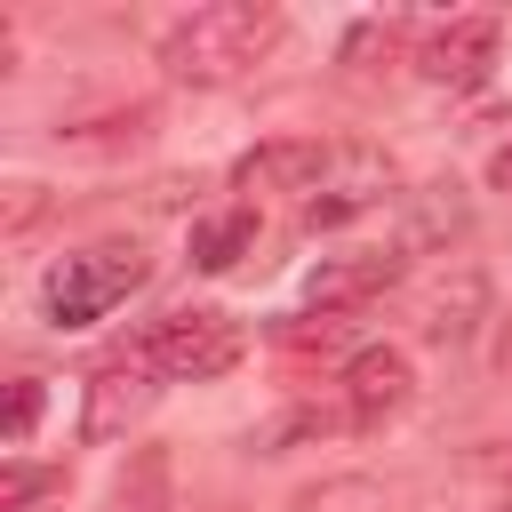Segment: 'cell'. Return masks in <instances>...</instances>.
Returning a JSON list of instances; mask_svg holds the SVG:
<instances>
[{
	"mask_svg": "<svg viewBox=\"0 0 512 512\" xmlns=\"http://www.w3.org/2000/svg\"><path fill=\"white\" fill-rule=\"evenodd\" d=\"M400 272H408V256H400V248H360V256H328V264H312L304 296H312V312L352 320L360 304H376L384 288H400Z\"/></svg>",
	"mask_w": 512,
	"mask_h": 512,
	"instance_id": "obj_9",
	"label": "cell"
},
{
	"mask_svg": "<svg viewBox=\"0 0 512 512\" xmlns=\"http://www.w3.org/2000/svg\"><path fill=\"white\" fill-rule=\"evenodd\" d=\"M240 352H248V336H240V320L216 312V304L160 312V320L136 336V360H144L152 376H168V384H208V376L240 368Z\"/></svg>",
	"mask_w": 512,
	"mask_h": 512,
	"instance_id": "obj_3",
	"label": "cell"
},
{
	"mask_svg": "<svg viewBox=\"0 0 512 512\" xmlns=\"http://www.w3.org/2000/svg\"><path fill=\"white\" fill-rule=\"evenodd\" d=\"M320 168H328V144L280 136V144H256V152L232 160V192H296V200H312Z\"/></svg>",
	"mask_w": 512,
	"mask_h": 512,
	"instance_id": "obj_11",
	"label": "cell"
},
{
	"mask_svg": "<svg viewBox=\"0 0 512 512\" xmlns=\"http://www.w3.org/2000/svg\"><path fill=\"white\" fill-rule=\"evenodd\" d=\"M40 496H64V464H24V456H8V464H0V512H32Z\"/></svg>",
	"mask_w": 512,
	"mask_h": 512,
	"instance_id": "obj_17",
	"label": "cell"
},
{
	"mask_svg": "<svg viewBox=\"0 0 512 512\" xmlns=\"http://www.w3.org/2000/svg\"><path fill=\"white\" fill-rule=\"evenodd\" d=\"M504 512H512V504H504Z\"/></svg>",
	"mask_w": 512,
	"mask_h": 512,
	"instance_id": "obj_24",
	"label": "cell"
},
{
	"mask_svg": "<svg viewBox=\"0 0 512 512\" xmlns=\"http://www.w3.org/2000/svg\"><path fill=\"white\" fill-rule=\"evenodd\" d=\"M152 408V368L136 360V352H120V360H104V368H88V408H80V440H120L136 416Z\"/></svg>",
	"mask_w": 512,
	"mask_h": 512,
	"instance_id": "obj_10",
	"label": "cell"
},
{
	"mask_svg": "<svg viewBox=\"0 0 512 512\" xmlns=\"http://www.w3.org/2000/svg\"><path fill=\"white\" fill-rule=\"evenodd\" d=\"M464 480H496V488H512V440H480V448L464 456Z\"/></svg>",
	"mask_w": 512,
	"mask_h": 512,
	"instance_id": "obj_21",
	"label": "cell"
},
{
	"mask_svg": "<svg viewBox=\"0 0 512 512\" xmlns=\"http://www.w3.org/2000/svg\"><path fill=\"white\" fill-rule=\"evenodd\" d=\"M144 128H152V104H128V112H112V120L64 128V144H72V152H112V144H136Z\"/></svg>",
	"mask_w": 512,
	"mask_h": 512,
	"instance_id": "obj_18",
	"label": "cell"
},
{
	"mask_svg": "<svg viewBox=\"0 0 512 512\" xmlns=\"http://www.w3.org/2000/svg\"><path fill=\"white\" fill-rule=\"evenodd\" d=\"M168 480H176V456H168V448H136L128 472L112 480V504H104V512H176V504H168Z\"/></svg>",
	"mask_w": 512,
	"mask_h": 512,
	"instance_id": "obj_13",
	"label": "cell"
},
{
	"mask_svg": "<svg viewBox=\"0 0 512 512\" xmlns=\"http://www.w3.org/2000/svg\"><path fill=\"white\" fill-rule=\"evenodd\" d=\"M248 248H256V208L248 200H232V208H216V216L192 224V264L200 272H232Z\"/></svg>",
	"mask_w": 512,
	"mask_h": 512,
	"instance_id": "obj_12",
	"label": "cell"
},
{
	"mask_svg": "<svg viewBox=\"0 0 512 512\" xmlns=\"http://www.w3.org/2000/svg\"><path fill=\"white\" fill-rule=\"evenodd\" d=\"M392 184H400V168H392L384 144H328V168H320L312 200H296V224H304V232H336V224L384 208Z\"/></svg>",
	"mask_w": 512,
	"mask_h": 512,
	"instance_id": "obj_4",
	"label": "cell"
},
{
	"mask_svg": "<svg viewBox=\"0 0 512 512\" xmlns=\"http://www.w3.org/2000/svg\"><path fill=\"white\" fill-rule=\"evenodd\" d=\"M408 488L400 480H368V472H352V480H320V488H304L288 512H392Z\"/></svg>",
	"mask_w": 512,
	"mask_h": 512,
	"instance_id": "obj_14",
	"label": "cell"
},
{
	"mask_svg": "<svg viewBox=\"0 0 512 512\" xmlns=\"http://www.w3.org/2000/svg\"><path fill=\"white\" fill-rule=\"evenodd\" d=\"M144 280H152V256H144L136 240H104V248L56 256V264L40 272V312H48V328H96V320L120 312Z\"/></svg>",
	"mask_w": 512,
	"mask_h": 512,
	"instance_id": "obj_2",
	"label": "cell"
},
{
	"mask_svg": "<svg viewBox=\"0 0 512 512\" xmlns=\"http://www.w3.org/2000/svg\"><path fill=\"white\" fill-rule=\"evenodd\" d=\"M488 368H496V376H512V304L496 312V344H488Z\"/></svg>",
	"mask_w": 512,
	"mask_h": 512,
	"instance_id": "obj_22",
	"label": "cell"
},
{
	"mask_svg": "<svg viewBox=\"0 0 512 512\" xmlns=\"http://www.w3.org/2000/svg\"><path fill=\"white\" fill-rule=\"evenodd\" d=\"M464 232H472V192L456 176H432V184L400 192V224H392L400 256H448Z\"/></svg>",
	"mask_w": 512,
	"mask_h": 512,
	"instance_id": "obj_8",
	"label": "cell"
},
{
	"mask_svg": "<svg viewBox=\"0 0 512 512\" xmlns=\"http://www.w3.org/2000/svg\"><path fill=\"white\" fill-rule=\"evenodd\" d=\"M400 56H408V24H400V16H360V24L344 32V64H352L360 80L392 72Z\"/></svg>",
	"mask_w": 512,
	"mask_h": 512,
	"instance_id": "obj_15",
	"label": "cell"
},
{
	"mask_svg": "<svg viewBox=\"0 0 512 512\" xmlns=\"http://www.w3.org/2000/svg\"><path fill=\"white\" fill-rule=\"evenodd\" d=\"M288 40V16L272 0H208L160 32V64L184 88H232Z\"/></svg>",
	"mask_w": 512,
	"mask_h": 512,
	"instance_id": "obj_1",
	"label": "cell"
},
{
	"mask_svg": "<svg viewBox=\"0 0 512 512\" xmlns=\"http://www.w3.org/2000/svg\"><path fill=\"white\" fill-rule=\"evenodd\" d=\"M344 424L352 432H376L384 416H400L408 400H416V368H408V352L400 344H360L352 360H344Z\"/></svg>",
	"mask_w": 512,
	"mask_h": 512,
	"instance_id": "obj_7",
	"label": "cell"
},
{
	"mask_svg": "<svg viewBox=\"0 0 512 512\" xmlns=\"http://www.w3.org/2000/svg\"><path fill=\"white\" fill-rule=\"evenodd\" d=\"M488 184H496V192H512V144H496V160H488Z\"/></svg>",
	"mask_w": 512,
	"mask_h": 512,
	"instance_id": "obj_23",
	"label": "cell"
},
{
	"mask_svg": "<svg viewBox=\"0 0 512 512\" xmlns=\"http://www.w3.org/2000/svg\"><path fill=\"white\" fill-rule=\"evenodd\" d=\"M40 408H48V376H32V368H24V376L8 384V416H0V440H8V448H24V440H32V424H40Z\"/></svg>",
	"mask_w": 512,
	"mask_h": 512,
	"instance_id": "obj_19",
	"label": "cell"
},
{
	"mask_svg": "<svg viewBox=\"0 0 512 512\" xmlns=\"http://www.w3.org/2000/svg\"><path fill=\"white\" fill-rule=\"evenodd\" d=\"M496 56H504V24H496V16H448V24L424 32L416 72H424L432 88H480V80L496 72Z\"/></svg>",
	"mask_w": 512,
	"mask_h": 512,
	"instance_id": "obj_6",
	"label": "cell"
},
{
	"mask_svg": "<svg viewBox=\"0 0 512 512\" xmlns=\"http://www.w3.org/2000/svg\"><path fill=\"white\" fill-rule=\"evenodd\" d=\"M48 208H56V192H48V184H32V176H16V184L0 192V240H8V248H24V240L48 224Z\"/></svg>",
	"mask_w": 512,
	"mask_h": 512,
	"instance_id": "obj_16",
	"label": "cell"
},
{
	"mask_svg": "<svg viewBox=\"0 0 512 512\" xmlns=\"http://www.w3.org/2000/svg\"><path fill=\"white\" fill-rule=\"evenodd\" d=\"M488 328V272L480 264H448L416 288V336L440 344V352H464L472 336Z\"/></svg>",
	"mask_w": 512,
	"mask_h": 512,
	"instance_id": "obj_5",
	"label": "cell"
},
{
	"mask_svg": "<svg viewBox=\"0 0 512 512\" xmlns=\"http://www.w3.org/2000/svg\"><path fill=\"white\" fill-rule=\"evenodd\" d=\"M336 344H344V320H336V312L280 320V352H336Z\"/></svg>",
	"mask_w": 512,
	"mask_h": 512,
	"instance_id": "obj_20",
	"label": "cell"
}]
</instances>
